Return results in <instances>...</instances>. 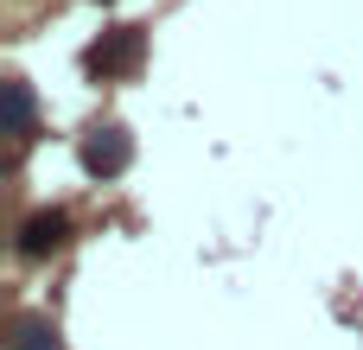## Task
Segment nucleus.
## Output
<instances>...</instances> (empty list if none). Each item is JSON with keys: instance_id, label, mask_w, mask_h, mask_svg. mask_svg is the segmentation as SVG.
Masks as SVG:
<instances>
[{"instance_id": "obj_3", "label": "nucleus", "mask_w": 363, "mask_h": 350, "mask_svg": "<svg viewBox=\"0 0 363 350\" xmlns=\"http://www.w3.org/2000/svg\"><path fill=\"white\" fill-rule=\"evenodd\" d=\"M64 236H70V217L64 210H32L26 217V230H19V255H51V249H64Z\"/></svg>"}, {"instance_id": "obj_2", "label": "nucleus", "mask_w": 363, "mask_h": 350, "mask_svg": "<svg viewBox=\"0 0 363 350\" xmlns=\"http://www.w3.org/2000/svg\"><path fill=\"white\" fill-rule=\"evenodd\" d=\"M128 159H134V140H128V128H96L89 140H83V166L96 172V179H115V172H128Z\"/></svg>"}, {"instance_id": "obj_1", "label": "nucleus", "mask_w": 363, "mask_h": 350, "mask_svg": "<svg viewBox=\"0 0 363 350\" xmlns=\"http://www.w3.org/2000/svg\"><path fill=\"white\" fill-rule=\"evenodd\" d=\"M140 57H147L140 26H115V32H102L89 45V70H102V77H128V70H140Z\"/></svg>"}, {"instance_id": "obj_5", "label": "nucleus", "mask_w": 363, "mask_h": 350, "mask_svg": "<svg viewBox=\"0 0 363 350\" xmlns=\"http://www.w3.org/2000/svg\"><path fill=\"white\" fill-rule=\"evenodd\" d=\"M13 350H57V332H51L45 319H19V332H13Z\"/></svg>"}, {"instance_id": "obj_4", "label": "nucleus", "mask_w": 363, "mask_h": 350, "mask_svg": "<svg viewBox=\"0 0 363 350\" xmlns=\"http://www.w3.org/2000/svg\"><path fill=\"white\" fill-rule=\"evenodd\" d=\"M6 134H13V140L32 134V89H26L19 77H6Z\"/></svg>"}]
</instances>
